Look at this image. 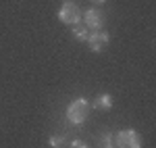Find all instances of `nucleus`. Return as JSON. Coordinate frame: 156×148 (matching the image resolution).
<instances>
[{
  "instance_id": "nucleus-1",
  "label": "nucleus",
  "mask_w": 156,
  "mask_h": 148,
  "mask_svg": "<svg viewBox=\"0 0 156 148\" xmlns=\"http://www.w3.org/2000/svg\"><path fill=\"white\" fill-rule=\"evenodd\" d=\"M90 115V102L85 98H75L67 106V119L71 123H83Z\"/></svg>"
},
{
  "instance_id": "nucleus-2",
  "label": "nucleus",
  "mask_w": 156,
  "mask_h": 148,
  "mask_svg": "<svg viewBox=\"0 0 156 148\" xmlns=\"http://www.w3.org/2000/svg\"><path fill=\"white\" fill-rule=\"evenodd\" d=\"M117 148H142V136L133 129H121L115 136Z\"/></svg>"
},
{
  "instance_id": "nucleus-3",
  "label": "nucleus",
  "mask_w": 156,
  "mask_h": 148,
  "mask_svg": "<svg viewBox=\"0 0 156 148\" xmlns=\"http://www.w3.org/2000/svg\"><path fill=\"white\" fill-rule=\"evenodd\" d=\"M58 19L67 25H75V23L81 21V11H79L73 2H65V4L60 6V11H58Z\"/></svg>"
},
{
  "instance_id": "nucleus-4",
  "label": "nucleus",
  "mask_w": 156,
  "mask_h": 148,
  "mask_svg": "<svg viewBox=\"0 0 156 148\" xmlns=\"http://www.w3.org/2000/svg\"><path fill=\"white\" fill-rule=\"evenodd\" d=\"M108 42H110V38H108V34H104V31H94V34H90V38H87L90 50H94V52L106 50Z\"/></svg>"
},
{
  "instance_id": "nucleus-5",
  "label": "nucleus",
  "mask_w": 156,
  "mask_h": 148,
  "mask_svg": "<svg viewBox=\"0 0 156 148\" xmlns=\"http://www.w3.org/2000/svg\"><path fill=\"white\" fill-rule=\"evenodd\" d=\"M85 19V27L87 29H94V31H100V27H102V23H104V15L100 11H96V9H90V11H85L83 15Z\"/></svg>"
},
{
  "instance_id": "nucleus-6",
  "label": "nucleus",
  "mask_w": 156,
  "mask_h": 148,
  "mask_svg": "<svg viewBox=\"0 0 156 148\" xmlns=\"http://www.w3.org/2000/svg\"><path fill=\"white\" fill-rule=\"evenodd\" d=\"M94 109H98V111H110V109H112V98H110L108 94H100V96H96V100H94Z\"/></svg>"
},
{
  "instance_id": "nucleus-7",
  "label": "nucleus",
  "mask_w": 156,
  "mask_h": 148,
  "mask_svg": "<svg viewBox=\"0 0 156 148\" xmlns=\"http://www.w3.org/2000/svg\"><path fill=\"white\" fill-rule=\"evenodd\" d=\"M71 27H73V36L77 38V40L87 42V38H90V29H87L83 23H75V25H71Z\"/></svg>"
},
{
  "instance_id": "nucleus-8",
  "label": "nucleus",
  "mask_w": 156,
  "mask_h": 148,
  "mask_svg": "<svg viewBox=\"0 0 156 148\" xmlns=\"http://www.w3.org/2000/svg\"><path fill=\"white\" fill-rule=\"evenodd\" d=\"M65 142H67V140H65L62 136H52V138L48 140L50 148H65Z\"/></svg>"
},
{
  "instance_id": "nucleus-9",
  "label": "nucleus",
  "mask_w": 156,
  "mask_h": 148,
  "mask_svg": "<svg viewBox=\"0 0 156 148\" xmlns=\"http://www.w3.org/2000/svg\"><path fill=\"white\" fill-rule=\"evenodd\" d=\"M100 148H117V144H115V140L108 134H104V136L100 138Z\"/></svg>"
},
{
  "instance_id": "nucleus-10",
  "label": "nucleus",
  "mask_w": 156,
  "mask_h": 148,
  "mask_svg": "<svg viewBox=\"0 0 156 148\" xmlns=\"http://www.w3.org/2000/svg\"><path fill=\"white\" fill-rule=\"evenodd\" d=\"M71 148H90V146H85V144H81L79 140H73V142H71Z\"/></svg>"
},
{
  "instance_id": "nucleus-11",
  "label": "nucleus",
  "mask_w": 156,
  "mask_h": 148,
  "mask_svg": "<svg viewBox=\"0 0 156 148\" xmlns=\"http://www.w3.org/2000/svg\"><path fill=\"white\" fill-rule=\"evenodd\" d=\"M94 2H96V4H104L106 0H94Z\"/></svg>"
},
{
  "instance_id": "nucleus-12",
  "label": "nucleus",
  "mask_w": 156,
  "mask_h": 148,
  "mask_svg": "<svg viewBox=\"0 0 156 148\" xmlns=\"http://www.w3.org/2000/svg\"><path fill=\"white\" fill-rule=\"evenodd\" d=\"M65 2H73V0H65Z\"/></svg>"
}]
</instances>
